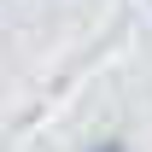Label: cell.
Masks as SVG:
<instances>
[{"instance_id": "6da1fadb", "label": "cell", "mask_w": 152, "mask_h": 152, "mask_svg": "<svg viewBox=\"0 0 152 152\" xmlns=\"http://www.w3.org/2000/svg\"><path fill=\"white\" fill-rule=\"evenodd\" d=\"M82 152H129V140H123V134H99V140H88Z\"/></svg>"}]
</instances>
